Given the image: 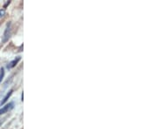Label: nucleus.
<instances>
[{"instance_id":"obj_1","label":"nucleus","mask_w":157,"mask_h":129,"mask_svg":"<svg viewBox=\"0 0 157 129\" xmlns=\"http://www.w3.org/2000/svg\"><path fill=\"white\" fill-rule=\"evenodd\" d=\"M10 37H11V23L7 24V25H6V31H5V33H4L3 42H6L7 40H9Z\"/></svg>"},{"instance_id":"obj_2","label":"nucleus","mask_w":157,"mask_h":129,"mask_svg":"<svg viewBox=\"0 0 157 129\" xmlns=\"http://www.w3.org/2000/svg\"><path fill=\"white\" fill-rule=\"evenodd\" d=\"M12 107H13V103H9V104H6L5 107H2V108L0 109V115H1V114H4V113H6V112H7L8 111H9V110H11Z\"/></svg>"},{"instance_id":"obj_3","label":"nucleus","mask_w":157,"mask_h":129,"mask_svg":"<svg viewBox=\"0 0 157 129\" xmlns=\"http://www.w3.org/2000/svg\"><path fill=\"white\" fill-rule=\"evenodd\" d=\"M19 60H20V57H17V59H15L14 60L11 61L8 65H7V68L11 69V68H13L14 66H16V65L19 62Z\"/></svg>"},{"instance_id":"obj_4","label":"nucleus","mask_w":157,"mask_h":129,"mask_svg":"<svg viewBox=\"0 0 157 129\" xmlns=\"http://www.w3.org/2000/svg\"><path fill=\"white\" fill-rule=\"evenodd\" d=\"M12 93H13V90H11V91H9V93H7V94L5 96L4 100L1 101V103H0V105H1V106H2V105H4V104L6 103V101H8V99H9V98H10V97L11 96V94H12Z\"/></svg>"},{"instance_id":"obj_5","label":"nucleus","mask_w":157,"mask_h":129,"mask_svg":"<svg viewBox=\"0 0 157 129\" xmlns=\"http://www.w3.org/2000/svg\"><path fill=\"white\" fill-rule=\"evenodd\" d=\"M4 77H5V69L4 68H1L0 69V83L2 82Z\"/></svg>"},{"instance_id":"obj_6","label":"nucleus","mask_w":157,"mask_h":129,"mask_svg":"<svg viewBox=\"0 0 157 129\" xmlns=\"http://www.w3.org/2000/svg\"><path fill=\"white\" fill-rule=\"evenodd\" d=\"M6 14V10L5 9H0V18L3 17Z\"/></svg>"},{"instance_id":"obj_7","label":"nucleus","mask_w":157,"mask_h":129,"mask_svg":"<svg viewBox=\"0 0 157 129\" xmlns=\"http://www.w3.org/2000/svg\"><path fill=\"white\" fill-rule=\"evenodd\" d=\"M10 3H11V1H7V2H6V5H5V6H4V7H5V8H6V6H8V5H9V4H10Z\"/></svg>"},{"instance_id":"obj_8","label":"nucleus","mask_w":157,"mask_h":129,"mask_svg":"<svg viewBox=\"0 0 157 129\" xmlns=\"http://www.w3.org/2000/svg\"><path fill=\"white\" fill-rule=\"evenodd\" d=\"M0 125H1V123H0Z\"/></svg>"}]
</instances>
